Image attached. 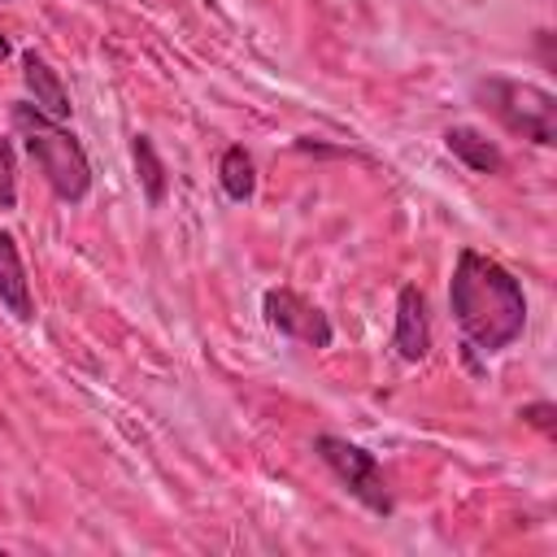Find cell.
Listing matches in <instances>:
<instances>
[{"label": "cell", "instance_id": "obj_3", "mask_svg": "<svg viewBox=\"0 0 557 557\" xmlns=\"http://www.w3.org/2000/svg\"><path fill=\"white\" fill-rule=\"evenodd\" d=\"M474 96L505 131H513L540 148L557 144V96L548 87L518 83V78H479Z\"/></svg>", "mask_w": 557, "mask_h": 557}, {"label": "cell", "instance_id": "obj_15", "mask_svg": "<svg viewBox=\"0 0 557 557\" xmlns=\"http://www.w3.org/2000/svg\"><path fill=\"white\" fill-rule=\"evenodd\" d=\"M0 4H4V0H0Z\"/></svg>", "mask_w": 557, "mask_h": 557}, {"label": "cell", "instance_id": "obj_6", "mask_svg": "<svg viewBox=\"0 0 557 557\" xmlns=\"http://www.w3.org/2000/svg\"><path fill=\"white\" fill-rule=\"evenodd\" d=\"M392 348L400 352V361H422L431 352V322H426V300L413 283H405L396 292V331H392Z\"/></svg>", "mask_w": 557, "mask_h": 557}, {"label": "cell", "instance_id": "obj_7", "mask_svg": "<svg viewBox=\"0 0 557 557\" xmlns=\"http://www.w3.org/2000/svg\"><path fill=\"white\" fill-rule=\"evenodd\" d=\"M0 305H4L17 322H30V318H35L30 278H26V265H22L17 239H13L9 231H0Z\"/></svg>", "mask_w": 557, "mask_h": 557}, {"label": "cell", "instance_id": "obj_12", "mask_svg": "<svg viewBox=\"0 0 557 557\" xmlns=\"http://www.w3.org/2000/svg\"><path fill=\"white\" fill-rule=\"evenodd\" d=\"M17 205V157H13V144L0 139V209H13Z\"/></svg>", "mask_w": 557, "mask_h": 557}, {"label": "cell", "instance_id": "obj_2", "mask_svg": "<svg viewBox=\"0 0 557 557\" xmlns=\"http://www.w3.org/2000/svg\"><path fill=\"white\" fill-rule=\"evenodd\" d=\"M9 117H13L17 139H22L26 152L35 157L39 174H44L48 187L57 191V200L78 205V200L91 191V165H87V152H83V144L74 139V131H65L57 117H48L44 109H35L30 100L13 104Z\"/></svg>", "mask_w": 557, "mask_h": 557}, {"label": "cell", "instance_id": "obj_8", "mask_svg": "<svg viewBox=\"0 0 557 557\" xmlns=\"http://www.w3.org/2000/svg\"><path fill=\"white\" fill-rule=\"evenodd\" d=\"M22 78H26V91L35 96L30 104L35 109H44L48 117H70V91H65V83L57 78V70L35 52V48H26L22 52Z\"/></svg>", "mask_w": 557, "mask_h": 557}, {"label": "cell", "instance_id": "obj_1", "mask_svg": "<svg viewBox=\"0 0 557 557\" xmlns=\"http://www.w3.org/2000/svg\"><path fill=\"white\" fill-rule=\"evenodd\" d=\"M448 309L461 326L466 344L479 352H500L527 331V296L522 283L492 257L461 248L448 278Z\"/></svg>", "mask_w": 557, "mask_h": 557}, {"label": "cell", "instance_id": "obj_9", "mask_svg": "<svg viewBox=\"0 0 557 557\" xmlns=\"http://www.w3.org/2000/svg\"><path fill=\"white\" fill-rule=\"evenodd\" d=\"M444 148L474 174H500L505 170V152L474 126H448L444 131Z\"/></svg>", "mask_w": 557, "mask_h": 557}, {"label": "cell", "instance_id": "obj_5", "mask_svg": "<svg viewBox=\"0 0 557 557\" xmlns=\"http://www.w3.org/2000/svg\"><path fill=\"white\" fill-rule=\"evenodd\" d=\"M261 313H265V322L274 331H283L287 339H300L309 348H331V339H335L331 318L318 305H309L300 292H292V287H270L261 296Z\"/></svg>", "mask_w": 557, "mask_h": 557}, {"label": "cell", "instance_id": "obj_4", "mask_svg": "<svg viewBox=\"0 0 557 557\" xmlns=\"http://www.w3.org/2000/svg\"><path fill=\"white\" fill-rule=\"evenodd\" d=\"M313 453L326 461V470H331L370 513H379V518L392 513V487H387L383 466H379V457H374L370 448H361V444H352V440H344V435L322 431V435H313Z\"/></svg>", "mask_w": 557, "mask_h": 557}, {"label": "cell", "instance_id": "obj_13", "mask_svg": "<svg viewBox=\"0 0 557 557\" xmlns=\"http://www.w3.org/2000/svg\"><path fill=\"white\" fill-rule=\"evenodd\" d=\"M518 418H522L527 426L544 431V435H553V426H557V409H553V400H531V405H522Z\"/></svg>", "mask_w": 557, "mask_h": 557}, {"label": "cell", "instance_id": "obj_11", "mask_svg": "<svg viewBox=\"0 0 557 557\" xmlns=\"http://www.w3.org/2000/svg\"><path fill=\"white\" fill-rule=\"evenodd\" d=\"M131 157H135V174H139V183H144V196H148V205L157 209V205L165 200V187H170L165 161L157 157V148H152L148 135H135V139H131Z\"/></svg>", "mask_w": 557, "mask_h": 557}, {"label": "cell", "instance_id": "obj_10", "mask_svg": "<svg viewBox=\"0 0 557 557\" xmlns=\"http://www.w3.org/2000/svg\"><path fill=\"white\" fill-rule=\"evenodd\" d=\"M218 183H222L226 200H235V205L252 200V191H257V165H252V157H248L239 144H231V148L222 152V161H218Z\"/></svg>", "mask_w": 557, "mask_h": 557}, {"label": "cell", "instance_id": "obj_14", "mask_svg": "<svg viewBox=\"0 0 557 557\" xmlns=\"http://www.w3.org/2000/svg\"><path fill=\"white\" fill-rule=\"evenodd\" d=\"M4 57H9V39L0 35V61H4Z\"/></svg>", "mask_w": 557, "mask_h": 557}]
</instances>
